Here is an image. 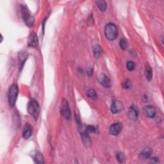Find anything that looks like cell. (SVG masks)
Here are the masks:
<instances>
[{
	"label": "cell",
	"instance_id": "6da1fadb",
	"mask_svg": "<svg viewBox=\"0 0 164 164\" xmlns=\"http://www.w3.org/2000/svg\"><path fill=\"white\" fill-rule=\"evenodd\" d=\"M105 34L108 40H115L118 36V30L117 26L113 23L107 24L105 28Z\"/></svg>",
	"mask_w": 164,
	"mask_h": 164
},
{
	"label": "cell",
	"instance_id": "7a4b0ae2",
	"mask_svg": "<svg viewBox=\"0 0 164 164\" xmlns=\"http://www.w3.org/2000/svg\"><path fill=\"white\" fill-rule=\"evenodd\" d=\"M27 110L30 115L33 116L34 119L37 121L40 113V107L38 102L34 100H30L27 106Z\"/></svg>",
	"mask_w": 164,
	"mask_h": 164
},
{
	"label": "cell",
	"instance_id": "3957f363",
	"mask_svg": "<svg viewBox=\"0 0 164 164\" xmlns=\"http://www.w3.org/2000/svg\"><path fill=\"white\" fill-rule=\"evenodd\" d=\"M19 93V88L17 84H13L10 87L8 93V100L10 106H14Z\"/></svg>",
	"mask_w": 164,
	"mask_h": 164
},
{
	"label": "cell",
	"instance_id": "277c9868",
	"mask_svg": "<svg viewBox=\"0 0 164 164\" xmlns=\"http://www.w3.org/2000/svg\"><path fill=\"white\" fill-rule=\"evenodd\" d=\"M20 12H21L22 18L26 25L29 27L33 26L34 23V18L26 6L22 5L21 7H20Z\"/></svg>",
	"mask_w": 164,
	"mask_h": 164
},
{
	"label": "cell",
	"instance_id": "5b68a950",
	"mask_svg": "<svg viewBox=\"0 0 164 164\" xmlns=\"http://www.w3.org/2000/svg\"><path fill=\"white\" fill-rule=\"evenodd\" d=\"M61 114L67 120H70L71 119V110L69 108V103L67 100H63L61 106Z\"/></svg>",
	"mask_w": 164,
	"mask_h": 164
},
{
	"label": "cell",
	"instance_id": "8992f818",
	"mask_svg": "<svg viewBox=\"0 0 164 164\" xmlns=\"http://www.w3.org/2000/svg\"><path fill=\"white\" fill-rule=\"evenodd\" d=\"M28 46L34 48H39V40L37 34L35 32H32L30 34L28 39Z\"/></svg>",
	"mask_w": 164,
	"mask_h": 164
},
{
	"label": "cell",
	"instance_id": "52a82bcc",
	"mask_svg": "<svg viewBox=\"0 0 164 164\" xmlns=\"http://www.w3.org/2000/svg\"><path fill=\"white\" fill-rule=\"evenodd\" d=\"M98 81L105 88H110L111 87V81L107 75L104 73H101L98 77Z\"/></svg>",
	"mask_w": 164,
	"mask_h": 164
},
{
	"label": "cell",
	"instance_id": "ba28073f",
	"mask_svg": "<svg viewBox=\"0 0 164 164\" xmlns=\"http://www.w3.org/2000/svg\"><path fill=\"white\" fill-rule=\"evenodd\" d=\"M122 126L121 122L115 123V124H112L110 126L109 132H110V133L112 135L117 136L119 134V133H120L121 129H122Z\"/></svg>",
	"mask_w": 164,
	"mask_h": 164
},
{
	"label": "cell",
	"instance_id": "9c48e42d",
	"mask_svg": "<svg viewBox=\"0 0 164 164\" xmlns=\"http://www.w3.org/2000/svg\"><path fill=\"white\" fill-rule=\"evenodd\" d=\"M123 105L121 101H114L111 106V112L113 114H118L123 110Z\"/></svg>",
	"mask_w": 164,
	"mask_h": 164
},
{
	"label": "cell",
	"instance_id": "30bf717a",
	"mask_svg": "<svg viewBox=\"0 0 164 164\" xmlns=\"http://www.w3.org/2000/svg\"><path fill=\"white\" fill-rule=\"evenodd\" d=\"M138 115H139V112L137 108L135 106H132L129 109L128 111V117L129 119H131L132 121H136L138 119Z\"/></svg>",
	"mask_w": 164,
	"mask_h": 164
},
{
	"label": "cell",
	"instance_id": "8fae6325",
	"mask_svg": "<svg viewBox=\"0 0 164 164\" xmlns=\"http://www.w3.org/2000/svg\"><path fill=\"white\" fill-rule=\"evenodd\" d=\"M28 54L25 51H20L19 54V69L21 70L25 64L26 59H28Z\"/></svg>",
	"mask_w": 164,
	"mask_h": 164
},
{
	"label": "cell",
	"instance_id": "7c38bea8",
	"mask_svg": "<svg viewBox=\"0 0 164 164\" xmlns=\"http://www.w3.org/2000/svg\"><path fill=\"white\" fill-rule=\"evenodd\" d=\"M32 127L29 123H26L23 129V136L24 139H28L32 135Z\"/></svg>",
	"mask_w": 164,
	"mask_h": 164
},
{
	"label": "cell",
	"instance_id": "4fadbf2b",
	"mask_svg": "<svg viewBox=\"0 0 164 164\" xmlns=\"http://www.w3.org/2000/svg\"><path fill=\"white\" fill-rule=\"evenodd\" d=\"M144 113L146 117L149 118H153L156 115V110L152 106H146L144 108Z\"/></svg>",
	"mask_w": 164,
	"mask_h": 164
},
{
	"label": "cell",
	"instance_id": "5bb4252c",
	"mask_svg": "<svg viewBox=\"0 0 164 164\" xmlns=\"http://www.w3.org/2000/svg\"><path fill=\"white\" fill-rule=\"evenodd\" d=\"M81 139L83 141V144L86 147H89L91 144V141L89 135L87 132H82L81 133Z\"/></svg>",
	"mask_w": 164,
	"mask_h": 164
},
{
	"label": "cell",
	"instance_id": "9a60e30c",
	"mask_svg": "<svg viewBox=\"0 0 164 164\" xmlns=\"http://www.w3.org/2000/svg\"><path fill=\"white\" fill-rule=\"evenodd\" d=\"M152 155V150L150 148H146L140 154V157L142 159H148Z\"/></svg>",
	"mask_w": 164,
	"mask_h": 164
},
{
	"label": "cell",
	"instance_id": "2e32d148",
	"mask_svg": "<svg viewBox=\"0 0 164 164\" xmlns=\"http://www.w3.org/2000/svg\"><path fill=\"white\" fill-rule=\"evenodd\" d=\"M33 160L35 163H44V157L42 155V153L40 152H36L35 155L33 156Z\"/></svg>",
	"mask_w": 164,
	"mask_h": 164
},
{
	"label": "cell",
	"instance_id": "e0dca14e",
	"mask_svg": "<svg viewBox=\"0 0 164 164\" xmlns=\"http://www.w3.org/2000/svg\"><path fill=\"white\" fill-rule=\"evenodd\" d=\"M145 71L147 80H148V81H151L153 77V71L151 67H150L149 65H146Z\"/></svg>",
	"mask_w": 164,
	"mask_h": 164
},
{
	"label": "cell",
	"instance_id": "ac0fdd59",
	"mask_svg": "<svg viewBox=\"0 0 164 164\" xmlns=\"http://www.w3.org/2000/svg\"><path fill=\"white\" fill-rule=\"evenodd\" d=\"M97 6L101 10V12H105L106 9H107V3H106L103 0H98V1H95Z\"/></svg>",
	"mask_w": 164,
	"mask_h": 164
},
{
	"label": "cell",
	"instance_id": "d6986e66",
	"mask_svg": "<svg viewBox=\"0 0 164 164\" xmlns=\"http://www.w3.org/2000/svg\"><path fill=\"white\" fill-rule=\"evenodd\" d=\"M93 52L95 57L96 58L100 57L102 52V49L101 48V47L100 46H95L93 48Z\"/></svg>",
	"mask_w": 164,
	"mask_h": 164
},
{
	"label": "cell",
	"instance_id": "ffe728a7",
	"mask_svg": "<svg viewBox=\"0 0 164 164\" xmlns=\"http://www.w3.org/2000/svg\"><path fill=\"white\" fill-rule=\"evenodd\" d=\"M116 158L117 161L120 163H124L125 162V155L123 153H118L116 155Z\"/></svg>",
	"mask_w": 164,
	"mask_h": 164
},
{
	"label": "cell",
	"instance_id": "44dd1931",
	"mask_svg": "<svg viewBox=\"0 0 164 164\" xmlns=\"http://www.w3.org/2000/svg\"><path fill=\"white\" fill-rule=\"evenodd\" d=\"M119 45H120L121 48L123 50H125L128 47V42L127 40L124 39H122L120 40V43H119Z\"/></svg>",
	"mask_w": 164,
	"mask_h": 164
},
{
	"label": "cell",
	"instance_id": "7402d4cb",
	"mask_svg": "<svg viewBox=\"0 0 164 164\" xmlns=\"http://www.w3.org/2000/svg\"><path fill=\"white\" fill-rule=\"evenodd\" d=\"M87 96L90 98H94L96 97V92L94 89H90L87 91Z\"/></svg>",
	"mask_w": 164,
	"mask_h": 164
},
{
	"label": "cell",
	"instance_id": "603a6c76",
	"mask_svg": "<svg viewBox=\"0 0 164 164\" xmlns=\"http://www.w3.org/2000/svg\"><path fill=\"white\" fill-rule=\"evenodd\" d=\"M126 67H127V69L128 71H132L135 69V64L133 63L132 61H129L128 62L127 64H126Z\"/></svg>",
	"mask_w": 164,
	"mask_h": 164
},
{
	"label": "cell",
	"instance_id": "cb8c5ba5",
	"mask_svg": "<svg viewBox=\"0 0 164 164\" xmlns=\"http://www.w3.org/2000/svg\"><path fill=\"white\" fill-rule=\"evenodd\" d=\"M131 81L129 80H126L124 83L122 84V87L123 88H126V89H128V88H129L131 87Z\"/></svg>",
	"mask_w": 164,
	"mask_h": 164
},
{
	"label": "cell",
	"instance_id": "d4e9b609",
	"mask_svg": "<svg viewBox=\"0 0 164 164\" xmlns=\"http://www.w3.org/2000/svg\"><path fill=\"white\" fill-rule=\"evenodd\" d=\"M87 131L91 133H95L96 132V128L93 126H88L87 128Z\"/></svg>",
	"mask_w": 164,
	"mask_h": 164
},
{
	"label": "cell",
	"instance_id": "484cf974",
	"mask_svg": "<svg viewBox=\"0 0 164 164\" xmlns=\"http://www.w3.org/2000/svg\"><path fill=\"white\" fill-rule=\"evenodd\" d=\"M151 162L153 163H158L159 160L158 158H156V157H154V158H152L151 159Z\"/></svg>",
	"mask_w": 164,
	"mask_h": 164
},
{
	"label": "cell",
	"instance_id": "4316f807",
	"mask_svg": "<svg viewBox=\"0 0 164 164\" xmlns=\"http://www.w3.org/2000/svg\"><path fill=\"white\" fill-rule=\"evenodd\" d=\"M88 74L89 76H92V74H93V68L90 67L88 71Z\"/></svg>",
	"mask_w": 164,
	"mask_h": 164
}]
</instances>
